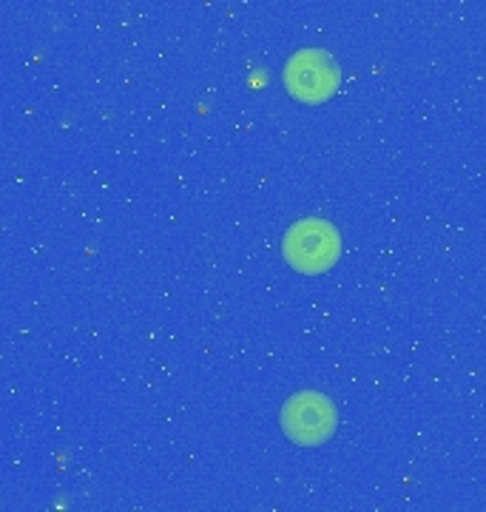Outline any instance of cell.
Instances as JSON below:
<instances>
[{
	"label": "cell",
	"instance_id": "obj_1",
	"mask_svg": "<svg viewBox=\"0 0 486 512\" xmlns=\"http://www.w3.org/2000/svg\"><path fill=\"white\" fill-rule=\"evenodd\" d=\"M282 256L296 274H327L342 256V237L333 222L307 217V220L293 222L285 231Z\"/></svg>",
	"mask_w": 486,
	"mask_h": 512
},
{
	"label": "cell",
	"instance_id": "obj_2",
	"mask_svg": "<svg viewBox=\"0 0 486 512\" xmlns=\"http://www.w3.org/2000/svg\"><path fill=\"white\" fill-rule=\"evenodd\" d=\"M282 83L293 100L307 103V106H319L339 92L342 69H339L336 57L324 49H299L288 57V63L282 69Z\"/></svg>",
	"mask_w": 486,
	"mask_h": 512
},
{
	"label": "cell",
	"instance_id": "obj_3",
	"mask_svg": "<svg viewBox=\"0 0 486 512\" xmlns=\"http://www.w3.org/2000/svg\"><path fill=\"white\" fill-rule=\"evenodd\" d=\"M279 424H282V433L293 444L319 447L324 441L333 439V433L339 427V413H336V404L319 390H299L282 404Z\"/></svg>",
	"mask_w": 486,
	"mask_h": 512
}]
</instances>
